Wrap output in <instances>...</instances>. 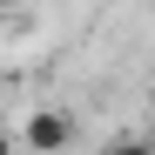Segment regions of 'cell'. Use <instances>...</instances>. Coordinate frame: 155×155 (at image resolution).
Masks as SVG:
<instances>
[{
    "label": "cell",
    "instance_id": "7a4b0ae2",
    "mask_svg": "<svg viewBox=\"0 0 155 155\" xmlns=\"http://www.w3.org/2000/svg\"><path fill=\"white\" fill-rule=\"evenodd\" d=\"M101 155H155V142H148V135H121V142H108Z\"/></svg>",
    "mask_w": 155,
    "mask_h": 155
},
{
    "label": "cell",
    "instance_id": "6da1fadb",
    "mask_svg": "<svg viewBox=\"0 0 155 155\" xmlns=\"http://www.w3.org/2000/svg\"><path fill=\"white\" fill-rule=\"evenodd\" d=\"M74 142V121L61 108H27V121H20V148L27 155H61Z\"/></svg>",
    "mask_w": 155,
    "mask_h": 155
},
{
    "label": "cell",
    "instance_id": "3957f363",
    "mask_svg": "<svg viewBox=\"0 0 155 155\" xmlns=\"http://www.w3.org/2000/svg\"><path fill=\"white\" fill-rule=\"evenodd\" d=\"M0 155H20V135H7V128H0Z\"/></svg>",
    "mask_w": 155,
    "mask_h": 155
}]
</instances>
